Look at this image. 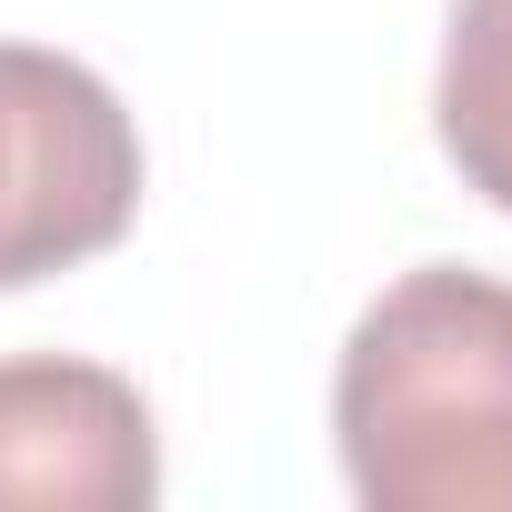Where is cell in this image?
<instances>
[{"label": "cell", "instance_id": "cell-2", "mask_svg": "<svg viewBox=\"0 0 512 512\" xmlns=\"http://www.w3.org/2000/svg\"><path fill=\"white\" fill-rule=\"evenodd\" d=\"M141 221V121L41 41H0V292L81 272Z\"/></svg>", "mask_w": 512, "mask_h": 512}, {"label": "cell", "instance_id": "cell-3", "mask_svg": "<svg viewBox=\"0 0 512 512\" xmlns=\"http://www.w3.org/2000/svg\"><path fill=\"white\" fill-rule=\"evenodd\" d=\"M151 492L161 432L111 362H0V512H141Z\"/></svg>", "mask_w": 512, "mask_h": 512}, {"label": "cell", "instance_id": "cell-4", "mask_svg": "<svg viewBox=\"0 0 512 512\" xmlns=\"http://www.w3.org/2000/svg\"><path fill=\"white\" fill-rule=\"evenodd\" d=\"M432 131H442V161L492 211H512V0H452Z\"/></svg>", "mask_w": 512, "mask_h": 512}, {"label": "cell", "instance_id": "cell-1", "mask_svg": "<svg viewBox=\"0 0 512 512\" xmlns=\"http://www.w3.org/2000/svg\"><path fill=\"white\" fill-rule=\"evenodd\" d=\"M332 442L372 512H512V282L402 272L342 342Z\"/></svg>", "mask_w": 512, "mask_h": 512}]
</instances>
